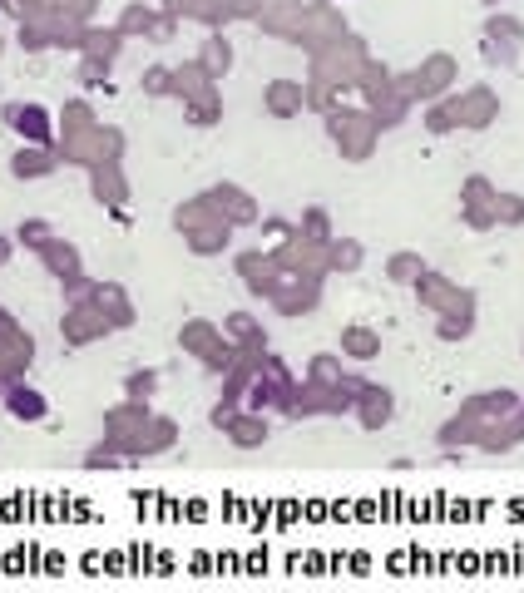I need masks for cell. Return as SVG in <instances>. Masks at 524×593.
Wrapping results in <instances>:
<instances>
[{
    "instance_id": "obj_1",
    "label": "cell",
    "mask_w": 524,
    "mask_h": 593,
    "mask_svg": "<svg viewBox=\"0 0 524 593\" xmlns=\"http://www.w3.org/2000/svg\"><path fill=\"white\" fill-rule=\"evenodd\" d=\"M371 129H376V119H366V114H337L332 119V134H337V144L347 149V154H366V144H371Z\"/></svg>"
},
{
    "instance_id": "obj_2",
    "label": "cell",
    "mask_w": 524,
    "mask_h": 593,
    "mask_svg": "<svg viewBox=\"0 0 524 593\" xmlns=\"http://www.w3.org/2000/svg\"><path fill=\"white\" fill-rule=\"evenodd\" d=\"M183 346L203 351V361H208V366H228V346H223V337H218L208 322H193V327H183Z\"/></svg>"
},
{
    "instance_id": "obj_3",
    "label": "cell",
    "mask_w": 524,
    "mask_h": 593,
    "mask_svg": "<svg viewBox=\"0 0 524 593\" xmlns=\"http://www.w3.org/2000/svg\"><path fill=\"white\" fill-rule=\"evenodd\" d=\"M5 119H10V129H20V134H25V139H35V144H45V139H50L45 109H35V104H10V109H5Z\"/></svg>"
},
{
    "instance_id": "obj_4",
    "label": "cell",
    "mask_w": 524,
    "mask_h": 593,
    "mask_svg": "<svg viewBox=\"0 0 524 593\" xmlns=\"http://www.w3.org/2000/svg\"><path fill=\"white\" fill-rule=\"evenodd\" d=\"M208 203H213L218 213H228L233 223H248V218L258 213V208L248 203V193H243V188H228V183H223V188H213V193H208Z\"/></svg>"
},
{
    "instance_id": "obj_5",
    "label": "cell",
    "mask_w": 524,
    "mask_h": 593,
    "mask_svg": "<svg viewBox=\"0 0 524 593\" xmlns=\"http://www.w3.org/2000/svg\"><path fill=\"white\" fill-rule=\"evenodd\" d=\"M450 75H455V65L445 60V55H436L421 75H416V85H411V94H440V89H450Z\"/></svg>"
},
{
    "instance_id": "obj_6",
    "label": "cell",
    "mask_w": 524,
    "mask_h": 593,
    "mask_svg": "<svg viewBox=\"0 0 524 593\" xmlns=\"http://www.w3.org/2000/svg\"><path fill=\"white\" fill-rule=\"evenodd\" d=\"M386 421H391V396L376 391V386H366V391H361V425L376 430V425H386Z\"/></svg>"
},
{
    "instance_id": "obj_7",
    "label": "cell",
    "mask_w": 524,
    "mask_h": 593,
    "mask_svg": "<svg viewBox=\"0 0 524 593\" xmlns=\"http://www.w3.org/2000/svg\"><path fill=\"white\" fill-rule=\"evenodd\" d=\"M238 267H243V277H248V287H253V292H272V287H277V277H272V272H277V262H267V257H258V253H248L243 262H238Z\"/></svg>"
},
{
    "instance_id": "obj_8",
    "label": "cell",
    "mask_w": 524,
    "mask_h": 593,
    "mask_svg": "<svg viewBox=\"0 0 524 593\" xmlns=\"http://www.w3.org/2000/svg\"><path fill=\"white\" fill-rule=\"evenodd\" d=\"M104 327H109V322H104L99 312H85V307H80L75 317H65V337H70V341H89V337H99Z\"/></svg>"
},
{
    "instance_id": "obj_9",
    "label": "cell",
    "mask_w": 524,
    "mask_h": 593,
    "mask_svg": "<svg viewBox=\"0 0 524 593\" xmlns=\"http://www.w3.org/2000/svg\"><path fill=\"white\" fill-rule=\"evenodd\" d=\"M10 169H15V178H40V173L55 169V159H50V154H40V149H20Z\"/></svg>"
},
{
    "instance_id": "obj_10",
    "label": "cell",
    "mask_w": 524,
    "mask_h": 593,
    "mask_svg": "<svg viewBox=\"0 0 524 593\" xmlns=\"http://www.w3.org/2000/svg\"><path fill=\"white\" fill-rule=\"evenodd\" d=\"M10 411H15L20 421H40V416H45V401H40L35 391H25V386H15V391H10Z\"/></svg>"
},
{
    "instance_id": "obj_11",
    "label": "cell",
    "mask_w": 524,
    "mask_h": 593,
    "mask_svg": "<svg viewBox=\"0 0 524 593\" xmlns=\"http://www.w3.org/2000/svg\"><path fill=\"white\" fill-rule=\"evenodd\" d=\"M267 104H272V114H292V109L302 104V89L297 85H272L267 89Z\"/></svg>"
},
{
    "instance_id": "obj_12",
    "label": "cell",
    "mask_w": 524,
    "mask_h": 593,
    "mask_svg": "<svg viewBox=\"0 0 524 593\" xmlns=\"http://www.w3.org/2000/svg\"><path fill=\"white\" fill-rule=\"evenodd\" d=\"M228 65H233L228 45H223V40H208V50H203V70H208V75H223Z\"/></svg>"
},
{
    "instance_id": "obj_13",
    "label": "cell",
    "mask_w": 524,
    "mask_h": 593,
    "mask_svg": "<svg viewBox=\"0 0 524 593\" xmlns=\"http://www.w3.org/2000/svg\"><path fill=\"white\" fill-rule=\"evenodd\" d=\"M228 430H233V440H238V445H262V435H267V425H262V421H238V416L228 421Z\"/></svg>"
},
{
    "instance_id": "obj_14",
    "label": "cell",
    "mask_w": 524,
    "mask_h": 593,
    "mask_svg": "<svg viewBox=\"0 0 524 593\" xmlns=\"http://www.w3.org/2000/svg\"><path fill=\"white\" fill-rule=\"evenodd\" d=\"M342 346H347L351 356H376V346H381V341L371 337V332H361V327H351L347 337H342Z\"/></svg>"
},
{
    "instance_id": "obj_15",
    "label": "cell",
    "mask_w": 524,
    "mask_h": 593,
    "mask_svg": "<svg viewBox=\"0 0 524 593\" xmlns=\"http://www.w3.org/2000/svg\"><path fill=\"white\" fill-rule=\"evenodd\" d=\"M391 277H396V282H416V277H421V257H391Z\"/></svg>"
},
{
    "instance_id": "obj_16",
    "label": "cell",
    "mask_w": 524,
    "mask_h": 593,
    "mask_svg": "<svg viewBox=\"0 0 524 593\" xmlns=\"http://www.w3.org/2000/svg\"><path fill=\"white\" fill-rule=\"evenodd\" d=\"M20 238H25V243H35V248H45V243H50V228H45V223H25V228H20Z\"/></svg>"
},
{
    "instance_id": "obj_17",
    "label": "cell",
    "mask_w": 524,
    "mask_h": 593,
    "mask_svg": "<svg viewBox=\"0 0 524 593\" xmlns=\"http://www.w3.org/2000/svg\"><path fill=\"white\" fill-rule=\"evenodd\" d=\"M332 262H337V267H356V262H361V248L342 243V248H332Z\"/></svg>"
}]
</instances>
